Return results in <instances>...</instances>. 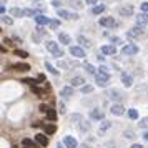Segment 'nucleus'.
I'll use <instances>...</instances> for the list:
<instances>
[{
	"label": "nucleus",
	"mask_w": 148,
	"mask_h": 148,
	"mask_svg": "<svg viewBox=\"0 0 148 148\" xmlns=\"http://www.w3.org/2000/svg\"><path fill=\"white\" fill-rule=\"evenodd\" d=\"M47 50L53 55V57H57V58H62V57H63V50L57 45V42L47 40Z\"/></svg>",
	"instance_id": "1"
},
{
	"label": "nucleus",
	"mask_w": 148,
	"mask_h": 148,
	"mask_svg": "<svg viewBox=\"0 0 148 148\" xmlns=\"http://www.w3.org/2000/svg\"><path fill=\"white\" fill-rule=\"evenodd\" d=\"M95 80H97V85H98V87H107L110 77H108V73H105V72H97Z\"/></svg>",
	"instance_id": "2"
},
{
	"label": "nucleus",
	"mask_w": 148,
	"mask_h": 148,
	"mask_svg": "<svg viewBox=\"0 0 148 148\" xmlns=\"http://www.w3.org/2000/svg\"><path fill=\"white\" fill-rule=\"evenodd\" d=\"M107 95H108V98H110V100L116 101V103H120V101L123 100V93H121L120 90H116V88H112V90H108Z\"/></svg>",
	"instance_id": "3"
},
{
	"label": "nucleus",
	"mask_w": 148,
	"mask_h": 148,
	"mask_svg": "<svg viewBox=\"0 0 148 148\" xmlns=\"http://www.w3.org/2000/svg\"><path fill=\"white\" fill-rule=\"evenodd\" d=\"M100 25L101 27H107V28H113L116 25V22H115L113 17H101L100 18Z\"/></svg>",
	"instance_id": "4"
},
{
	"label": "nucleus",
	"mask_w": 148,
	"mask_h": 148,
	"mask_svg": "<svg viewBox=\"0 0 148 148\" xmlns=\"http://www.w3.org/2000/svg\"><path fill=\"white\" fill-rule=\"evenodd\" d=\"M138 50H140V48L136 47V45H133V43H128V45H125V47H123V50H121V52H123V55H136V53H138Z\"/></svg>",
	"instance_id": "5"
},
{
	"label": "nucleus",
	"mask_w": 148,
	"mask_h": 148,
	"mask_svg": "<svg viewBox=\"0 0 148 148\" xmlns=\"http://www.w3.org/2000/svg\"><path fill=\"white\" fill-rule=\"evenodd\" d=\"M141 32H143L141 27H140V25H136V27H133V28H130V30H128L127 37H128V38H136V37H140V35H141Z\"/></svg>",
	"instance_id": "6"
},
{
	"label": "nucleus",
	"mask_w": 148,
	"mask_h": 148,
	"mask_svg": "<svg viewBox=\"0 0 148 148\" xmlns=\"http://www.w3.org/2000/svg\"><path fill=\"white\" fill-rule=\"evenodd\" d=\"M70 53L73 55V57H77V58H83L85 57V50H83V47H70Z\"/></svg>",
	"instance_id": "7"
},
{
	"label": "nucleus",
	"mask_w": 148,
	"mask_h": 148,
	"mask_svg": "<svg viewBox=\"0 0 148 148\" xmlns=\"http://www.w3.org/2000/svg\"><path fill=\"white\" fill-rule=\"evenodd\" d=\"M58 15H60V18H65V20H77L78 18V15L77 14H70L67 10H58Z\"/></svg>",
	"instance_id": "8"
},
{
	"label": "nucleus",
	"mask_w": 148,
	"mask_h": 148,
	"mask_svg": "<svg viewBox=\"0 0 148 148\" xmlns=\"http://www.w3.org/2000/svg\"><path fill=\"white\" fill-rule=\"evenodd\" d=\"M118 14H120L121 17H132V15H133V7H132V5H123V7H120Z\"/></svg>",
	"instance_id": "9"
},
{
	"label": "nucleus",
	"mask_w": 148,
	"mask_h": 148,
	"mask_svg": "<svg viewBox=\"0 0 148 148\" xmlns=\"http://www.w3.org/2000/svg\"><path fill=\"white\" fill-rule=\"evenodd\" d=\"M63 145L67 148H78V143H77V140L73 136H65L63 138Z\"/></svg>",
	"instance_id": "10"
},
{
	"label": "nucleus",
	"mask_w": 148,
	"mask_h": 148,
	"mask_svg": "<svg viewBox=\"0 0 148 148\" xmlns=\"http://www.w3.org/2000/svg\"><path fill=\"white\" fill-rule=\"evenodd\" d=\"M90 116H92L93 120H103V118H105V113H103V110H100V108H93V110L90 112Z\"/></svg>",
	"instance_id": "11"
},
{
	"label": "nucleus",
	"mask_w": 148,
	"mask_h": 148,
	"mask_svg": "<svg viewBox=\"0 0 148 148\" xmlns=\"http://www.w3.org/2000/svg\"><path fill=\"white\" fill-rule=\"evenodd\" d=\"M35 141L40 145V147H48V138H47V135H42V133H38V135H35Z\"/></svg>",
	"instance_id": "12"
},
{
	"label": "nucleus",
	"mask_w": 148,
	"mask_h": 148,
	"mask_svg": "<svg viewBox=\"0 0 148 148\" xmlns=\"http://www.w3.org/2000/svg\"><path fill=\"white\" fill-rule=\"evenodd\" d=\"M110 112H112L113 115H123V113H125V108H123L121 103H113L112 108H110Z\"/></svg>",
	"instance_id": "13"
},
{
	"label": "nucleus",
	"mask_w": 148,
	"mask_h": 148,
	"mask_svg": "<svg viewBox=\"0 0 148 148\" xmlns=\"http://www.w3.org/2000/svg\"><path fill=\"white\" fill-rule=\"evenodd\" d=\"M112 125H113L112 121H108V120H103V121L100 123V128H98V133H100V135H103L105 132H107V130H110V128H112Z\"/></svg>",
	"instance_id": "14"
},
{
	"label": "nucleus",
	"mask_w": 148,
	"mask_h": 148,
	"mask_svg": "<svg viewBox=\"0 0 148 148\" xmlns=\"http://www.w3.org/2000/svg\"><path fill=\"white\" fill-rule=\"evenodd\" d=\"M101 53L103 55H115L116 53V48H115V45H103L101 47Z\"/></svg>",
	"instance_id": "15"
},
{
	"label": "nucleus",
	"mask_w": 148,
	"mask_h": 148,
	"mask_svg": "<svg viewBox=\"0 0 148 148\" xmlns=\"http://www.w3.org/2000/svg\"><path fill=\"white\" fill-rule=\"evenodd\" d=\"M60 95H62V98H70L73 95V87H63L60 90Z\"/></svg>",
	"instance_id": "16"
},
{
	"label": "nucleus",
	"mask_w": 148,
	"mask_h": 148,
	"mask_svg": "<svg viewBox=\"0 0 148 148\" xmlns=\"http://www.w3.org/2000/svg\"><path fill=\"white\" fill-rule=\"evenodd\" d=\"M121 83L125 85V87H132L133 85V80H132V75H128V73H121Z\"/></svg>",
	"instance_id": "17"
},
{
	"label": "nucleus",
	"mask_w": 148,
	"mask_h": 148,
	"mask_svg": "<svg viewBox=\"0 0 148 148\" xmlns=\"http://www.w3.org/2000/svg\"><path fill=\"white\" fill-rule=\"evenodd\" d=\"M136 25H148V15L147 14H140L136 15Z\"/></svg>",
	"instance_id": "18"
},
{
	"label": "nucleus",
	"mask_w": 148,
	"mask_h": 148,
	"mask_svg": "<svg viewBox=\"0 0 148 148\" xmlns=\"http://www.w3.org/2000/svg\"><path fill=\"white\" fill-rule=\"evenodd\" d=\"M35 22H37L38 25H48V23H50V18H47L45 15L38 14V15H37V17H35Z\"/></svg>",
	"instance_id": "19"
},
{
	"label": "nucleus",
	"mask_w": 148,
	"mask_h": 148,
	"mask_svg": "<svg viewBox=\"0 0 148 148\" xmlns=\"http://www.w3.org/2000/svg\"><path fill=\"white\" fill-rule=\"evenodd\" d=\"M58 42L63 43V45H70L72 38H70V35H68V34H58Z\"/></svg>",
	"instance_id": "20"
},
{
	"label": "nucleus",
	"mask_w": 148,
	"mask_h": 148,
	"mask_svg": "<svg viewBox=\"0 0 148 148\" xmlns=\"http://www.w3.org/2000/svg\"><path fill=\"white\" fill-rule=\"evenodd\" d=\"M70 83H72V87H82L85 83V80H83V77H73L70 80Z\"/></svg>",
	"instance_id": "21"
},
{
	"label": "nucleus",
	"mask_w": 148,
	"mask_h": 148,
	"mask_svg": "<svg viewBox=\"0 0 148 148\" xmlns=\"http://www.w3.org/2000/svg\"><path fill=\"white\" fill-rule=\"evenodd\" d=\"M23 12H25V15H27V17H34V18L40 14L37 8H23Z\"/></svg>",
	"instance_id": "22"
},
{
	"label": "nucleus",
	"mask_w": 148,
	"mask_h": 148,
	"mask_svg": "<svg viewBox=\"0 0 148 148\" xmlns=\"http://www.w3.org/2000/svg\"><path fill=\"white\" fill-rule=\"evenodd\" d=\"M10 15H14V17H23L25 12H23V8H10Z\"/></svg>",
	"instance_id": "23"
},
{
	"label": "nucleus",
	"mask_w": 148,
	"mask_h": 148,
	"mask_svg": "<svg viewBox=\"0 0 148 148\" xmlns=\"http://www.w3.org/2000/svg\"><path fill=\"white\" fill-rule=\"evenodd\" d=\"M14 68L17 70V72H27V70H30V67H28L27 63H17Z\"/></svg>",
	"instance_id": "24"
},
{
	"label": "nucleus",
	"mask_w": 148,
	"mask_h": 148,
	"mask_svg": "<svg viewBox=\"0 0 148 148\" xmlns=\"http://www.w3.org/2000/svg\"><path fill=\"white\" fill-rule=\"evenodd\" d=\"M34 8H37L38 12H47V5H43L40 0H37V2H35V7Z\"/></svg>",
	"instance_id": "25"
},
{
	"label": "nucleus",
	"mask_w": 148,
	"mask_h": 148,
	"mask_svg": "<svg viewBox=\"0 0 148 148\" xmlns=\"http://www.w3.org/2000/svg\"><path fill=\"white\" fill-rule=\"evenodd\" d=\"M103 10H105V5H103V3H100V5H95V7L92 8V12H93L95 15L101 14V12H103Z\"/></svg>",
	"instance_id": "26"
},
{
	"label": "nucleus",
	"mask_w": 148,
	"mask_h": 148,
	"mask_svg": "<svg viewBox=\"0 0 148 148\" xmlns=\"http://www.w3.org/2000/svg\"><path fill=\"white\" fill-rule=\"evenodd\" d=\"M68 3H70V7H75V8H82L83 7L82 0H68Z\"/></svg>",
	"instance_id": "27"
},
{
	"label": "nucleus",
	"mask_w": 148,
	"mask_h": 148,
	"mask_svg": "<svg viewBox=\"0 0 148 148\" xmlns=\"http://www.w3.org/2000/svg\"><path fill=\"white\" fill-rule=\"evenodd\" d=\"M47 118H48V120H52V121H55V120H57V112L50 108V110L47 112Z\"/></svg>",
	"instance_id": "28"
},
{
	"label": "nucleus",
	"mask_w": 148,
	"mask_h": 148,
	"mask_svg": "<svg viewBox=\"0 0 148 148\" xmlns=\"http://www.w3.org/2000/svg\"><path fill=\"white\" fill-rule=\"evenodd\" d=\"M55 130H57L55 125H47V127H45V133H47V135H53Z\"/></svg>",
	"instance_id": "29"
},
{
	"label": "nucleus",
	"mask_w": 148,
	"mask_h": 148,
	"mask_svg": "<svg viewBox=\"0 0 148 148\" xmlns=\"http://www.w3.org/2000/svg\"><path fill=\"white\" fill-rule=\"evenodd\" d=\"M90 130V123L88 121H80V132H88Z\"/></svg>",
	"instance_id": "30"
},
{
	"label": "nucleus",
	"mask_w": 148,
	"mask_h": 148,
	"mask_svg": "<svg viewBox=\"0 0 148 148\" xmlns=\"http://www.w3.org/2000/svg\"><path fill=\"white\" fill-rule=\"evenodd\" d=\"M78 42H80V45L82 47H90V42L87 40V38H85V37H78Z\"/></svg>",
	"instance_id": "31"
},
{
	"label": "nucleus",
	"mask_w": 148,
	"mask_h": 148,
	"mask_svg": "<svg viewBox=\"0 0 148 148\" xmlns=\"http://www.w3.org/2000/svg\"><path fill=\"white\" fill-rule=\"evenodd\" d=\"M128 116H130L132 120H136V118H138V112L132 108V110H128Z\"/></svg>",
	"instance_id": "32"
},
{
	"label": "nucleus",
	"mask_w": 148,
	"mask_h": 148,
	"mask_svg": "<svg viewBox=\"0 0 148 148\" xmlns=\"http://www.w3.org/2000/svg\"><path fill=\"white\" fill-rule=\"evenodd\" d=\"M70 120L75 121V123H80V121H82V115L80 113H73L72 116H70Z\"/></svg>",
	"instance_id": "33"
},
{
	"label": "nucleus",
	"mask_w": 148,
	"mask_h": 148,
	"mask_svg": "<svg viewBox=\"0 0 148 148\" xmlns=\"http://www.w3.org/2000/svg\"><path fill=\"white\" fill-rule=\"evenodd\" d=\"M85 70H87V73L97 75V72H95V67H93V65H90V63H87V65H85Z\"/></svg>",
	"instance_id": "34"
},
{
	"label": "nucleus",
	"mask_w": 148,
	"mask_h": 148,
	"mask_svg": "<svg viewBox=\"0 0 148 148\" xmlns=\"http://www.w3.org/2000/svg\"><path fill=\"white\" fill-rule=\"evenodd\" d=\"M138 125H140V128H148V116L141 118V120L138 121Z\"/></svg>",
	"instance_id": "35"
},
{
	"label": "nucleus",
	"mask_w": 148,
	"mask_h": 148,
	"mask_svg": "<svg viewBox=\"0 0 148 148\" xmlns=\"http://www.w3.org/2000/svg\"><path fill=\"white\" fill-rule=\"evenodd\" d=\"M47 70H48V72H50L52 75H58V70H57L53 65H50V63H47Z\"/></svg>",
	"instance_id": "36"
},
{
	"label": "nucleus",
	"mask_w": 148,
	"mask_h": 148,
	"mask_svg": "<svg viewBox=\"0 0 148 148\" xmlns=\"http://www.w3.org/2000/svg\"><path fill=\"white\" fill-rule=\"evenodd\" d=\"M82 92H83V93H92V92H93V87H92V85H83V87H82Z\"/></svg>",
	"instance_id": "37"
},
{
	"label": "nucleus",
	"mask_w": 148,
	"mask_h": 148,
	"mask_svg": "<svg viewBox=\"0 0 148 148\" xmlns=\"http://www.w3.org/2000/svg\"><path fill=\"white\" fill-rule=\"evenodd\" d=\"M48 27H50V28H58V27H60V20H50Z\"/></svg>",
	"instance_id": "38"
},
{
	"label": "nucleus",
	"mask_w": 148,
	"mask_h": 148,
	"mask_svg": "<svg viewBox=\"0 0 148 148\" xmlns=\"http://www.w3.org/2000/svg\"><path fill=\"white\" fill-rule=\"evenodd\" d=\"M32 90H34L35 93L38 95V97H43V93H45V90H42V88H38L37 85H35V87H32Z\"/></svg>",
	"instance_id": "39"
},
{
	"label": "nucleus",
	"mask_w": 148,
	"mask_h": 148,
	"mask_svg": "<svg viewBox=\"0 0 148 148\" xmlns=\"http://www.w3.org/2000/svg\"><path fill=\"white\" fill-rule=\"evenodd\" d=\"M22 145H23V147H34V141L30 140V138H23V140H22Z\"/></svg>",
	"instance_id": "40"
},
{
	"label": "nucleus",
	"mask_w": 148,
	"mask_h": 148,
	"mask_svg": "<svg viewBox=\"0 0 148 148\" xmlns=\"http://www.w3.org/2000/svg\"><path fill=\"white\" fill-rule=\"evenodd\" d=\"M2 22H3V23H7V25H12V18H10V17H7V15H2Z\"/></svg>",
	"instance_id": "41"
},
{
	"label": "nucleus",
	"mask_w": 148,
	"mask_h": 148,
	"mask_svg": "<svg viewBox=\"0 0 148 148\" xmlns=\"http://www.w3.org/2000/svg\"><path fill=\"white\" fill-rule=\"evenodd\" d=\"M15 55H18V57H22V58H27L28 57V53L23 52V50H15Z\"/></svg>",
	"instance_id": "42"
},
{
	"label": "nucleus",
	"mask_w": 148,
	"mask_h": 148,
	"mask_svg": "<svg viewBox=\"0 0 148 148\" xmlns=\"http://www.w3.org/2000/svg\"><path fill=\"white\" fill-rule=\"evenodd\" d=\"M125 138H135V133L132 130H125Z\"/></svg>",
	"instance_id": "43"
},
{
	"label": "nucleus",
	"mask_w": 148,
	"mask_h": 148,
	"mask_svg": "<svg viewBox=\"0 0 148 148\" xmlns=\"http://www.w3.org/2000/svg\"><path fill=\"white\" fill-rule=\"evenodd\" d=\"M23 82H25V83H28V85H32V87H35V80H34V78H25Z\"/></svg>",
	"instance_id": "44"
},
{
	"label": "nucleus",
	"mask_w": 148,
	"mask_h": 148,
	"mask_svg": "<svg viewBox=\"0 0 148 148\" xmlns=\"http://www.w3.org/2000/svg\"><path fill=\"white\" fill-rule=\"evenodd\" d=\"M48 110H50V107H48V105H40V112H43V113H47Z\"/></svg>",
	"instance_id": "45"
},
{
	"label": "nucleus",
	"mask_w": 148,
	"mask_h": 148,
	"mask_svg": "<svg viewBox=\"0 0 148 148\" xmlns=\"http://www.w3.org/2000/svg\"><path fill=\"white\" fill-rule=\"evenodd\" d=\"M112 43H113V45H118V43H121V40L118 37H113V38H112Z\"/></svg>",
	"instance_id": "46"
},
{
	"label": "nucleus",
	"mask_w": 148,
	"mask_h": 148,
	"mask_svg": "<svg viewBox=\"0 0 148 148\" xmlns=\"http://www.w3.org/2000/svg\"><path fill=\"white\" fill-rule=\"evenodd\" d=\"M141 10H143V12H148V2H143V3H141Z\"/></svg>",
	"instance_id": "47"
},
{
	"label": "nucleus",
	"mask_w": 148,
	"mask_h": 148,
	"mask_svg": "<svg viewBox=\"0 0 148 148\" xmlns=\"http://www.w3.org/2000/svg\"><path fill=\"white\" fill-rule=\"evenodd\" d=\"M87 2V5H97L98 3V0H85Z\"/></svg>",
	"instance_id": "48"
},
{
	"label": "nucleus",
	"mask_w": 148,
	"mask_h": 148,
	"mask_svg": "<svg viewBox=\"0 0 148 148\" xmlns=\"http://www.w3.org/2000/svg\"><path fill=\"white\" fill-rule=\"evenodd\" d=\"M58 110H60V113H65V105L63 103H58Z\"/></svg>",
	"instance_id": "49"
},
{
	"label": "nucleus",
	"mask_w": 148,
	"mask_h": 148,
	"mask_svg": "<svg viewBox=\"0 0 148 148\" xmlns=\"http://www.w3.org/2000/svg\"><path fill=\"white\" fill-rule=\"evenodd\" d=\"M53 7L60 8V7H62V2H58V0H53Z\"/></svg>",
	"instance_id": "50"
},
{
	"label": "nucleus",
	"mask_w": 148,
	"mask_h": 148,
	"mask_svg": "<svg viewBox=\"0 0 148 148\" xmlns=\"http://www.w3.org/2000/svg\"><path fill=\"white\" fill-rule=\"evenodd\" d=\"M130 148H143V147H141V145H138V143H133Z\"/></svg>",
	"instance_id": "51"
},
{
	"label": "nucleus",
	"mask_w": 148,
	"mask_h": 148,
	"mask_svg": "<svg viewBox=\"0 0 148 148\" xmlns=\"http://www.w3.org/2000/svg\"><path fill=\"white\" fill-rule=\"evenodd\" d=\"M143 138H145V140H148V132H145V133H143Z\"/></svg>",
	"instance_id": "52"
},
{
	"label": "nucleus",
	"mask_w": 148,
	"mask_h": 148,
	"mask_svg": "<svg viewBox=\"0 0 148 148\" xmlns=\"http://www.w3.org/2000/svg\"><path fill=\"white\" fill-rule=\"evenodd\" d=\"M57 148H63V145H60V143H58V145H57Z\"/></svg>",
	"instance_id": "53"
},
{
	"label": "nucleus",
	"mask_w": 148,
	"mask_h": 148,
	"mask_svg": "<svg viewBox=\"0 0 148 148\" xmlns=\"http://www.w3.org/2000/svg\"><path fill=\"white\" fill-rule=\"evenodd\" d=\"M78 148H88L87 145H82V147H78Z\"/></svg>",
	"instance_id": "54"
}]
</instances>
